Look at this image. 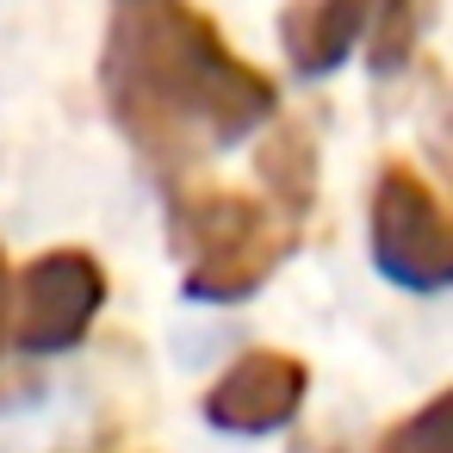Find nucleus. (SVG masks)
Returning <instances> with one entry per match:
<instances>
[{"instance_id":"1","label":"nucleus","mask_w":453,"mask_h":453,"mask_svg":"<svg viewBox=\"0 0 453 453\" xmlns=\"http://www.w3.org/2000/svg\"><path fill=\"white\" fill-rule=\"evenodd\" d=\"M100 75L119 125L156 162L224 150L273 112V81L230 57L218 26L187 0H125Z\"/></svg>"},{"instance_id":"2","label":"nucleus","mask_w":453,"mask_h":453,"mask_svg":"<svg viewBox=\"0 0 453 453\" xmlns=\"http://www.w3.org/2000/svg\"><path fill=\"white\" fill-rule=\"evenodd\" d=\"M174 236L187 249V292L193 298H242L292 249V230L267 205H255L249 193H205V199L180 205Z\"/></svg>"},{"instance_id":"3","label":"nucleus","mask_w":453,"mask_h":453,"mask_svg":"<svg viewBox=\"0 0 453 453\" xmlns=\"http://www.w3.org/2000/svg\"><path fill=\"white\" fill-rule=\"evenodd\" d=\"M100 298H106V273L94 255H81V249L44 255L19 273V298L7 304V342H19L32 354L69 348L88 335Z\"/></svg>"},{"instance_id":"4","label":"nucleus","mask_w":453,"mask_h":453,"mask_svg":"<svg viewBox=\"0 0 453 453\" xmlns=\"http://www.w3.org/2000/svg\"><path fill=\"white\" fill-rule=\"evenodd\" d=\"M372 255L403 286H441L453 273L447 211L410 168H385V180L372 193Z\"/></svg>"},{"instance_id":"5","label":"nucleus","mask_w":453,"mask_h":453,"mask_svg":"<svg viewBox=\"0 0 453 453\" xmlns=\"http://www.w3.org/2000/svg\"><path fill=\"white\" fill-rule=\"evenodd\" d=\"M304 397V366L292 354H242L205 397V416L218 428H236V434H267L280 428Z\"/></svg>"},{"instance_id":"6","label":"nucleus","mask_w":453,"mask_h":453,"mask_svg":"<svg viewBox=\"0 0 453 453\" xmlns=\"http://www.w3.org/2000/svg\"><path fill=\"white\" fill-rule=\"evenodd\" d=\"M366 19H372V0H292L286 19H280V38L304 75H329L354 50Z\"/></svg>"},{"instance_id":"7","label":"nucleus","mask_w":453,"mask_h":453,"mask_svg":"<svg viewBox=\"0 0 453 453\" xmlns=\"http://www.w3.org/2000/svg\"><path fill=\"white\" fill-rule=\"evenodd\" d=\"M422 13L428 0H385L379 7V26H372V69L391 75L397 57H410V44L422 38Z\"/></svg>"},{"instance_id":"8","label":"nucleus","mask_w":453,"mask_h":453,"mask_svg":"<svg viewBox=\"0 0 453 453\" xmlns=\"http://www.w3.org/2000/svg\"><path fill=\"white\" fill-rule=\"evenodd\" d=\"M379 453H453V397H434L428 410H416L403 428L379 441Z\"/></svg>"},{"instance_id":"9","label":"nucleus","mask_w":453,"mask_h":453,"mask_svg":"<svg viewBox=\"0 0 453 453\" xmlns=\"http://www.w3.org/2000/svg\"><path fill=\"white\" fill-rule=\"evenodd\" d=\"M7 304H13V273H7V255H0V348H7Z\"/></svg>"}]
</instances>
